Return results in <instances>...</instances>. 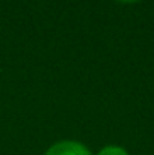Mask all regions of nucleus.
Wrapping results in <instances>:
<instances>
[{
    "label": "nucleus",
    "instance_id": "nucleus-2",
    "mask_svg": "<svg viewBox=\"0 0 154 155\" xmlns=\"http://www.w3.org/2000/svg\"><path fill=\"white\" fill-rule=\"evenodd\" d=\"M97 155H130V154L124 148H121L118 145H109V146H104Z\"/></svg>",
    "mask_w": 154,
    "mask_h": 155
},
{
    "label": "nucleus",
    "instance_id": "nucleus-3",
    "mask_svg": "<svg viewBox=\"0 0 154 155\" xmlns=\"http://www.w3.org/2000/svg\"><path fill=\"white\" fill-rule=\"evenodd\" d=\"M116 2L124 3V5H132V3H136V2H139V0H116Z\"/></svg>",
    "mask_w": 154,
    "mask_h": 155
},
{
    "label": "nucleus",
    "instance_id": "nucleus-1",
    "mask_svg": "<svg viewBox=\"0 0 154 155\" xmlns=\"http://www.w3.org/2000/svg\"><path fill=\"white\" fill-rule=\"evenodd\" d=\"M44 155H92V154L80 142L62 140V142H57V143L51 145L50 148L46 151Z\"/></svg>",
    "mask_w": 154,
    "mask_h": 155
}]
</instances>
